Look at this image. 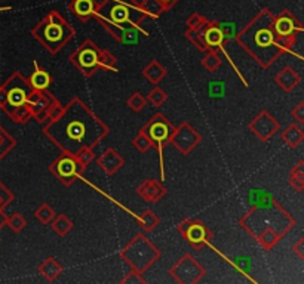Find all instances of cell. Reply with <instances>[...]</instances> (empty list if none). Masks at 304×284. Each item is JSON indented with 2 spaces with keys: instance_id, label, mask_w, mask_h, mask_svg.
<instances>
[{
  "instance_id": "ab89813d",
  "label": "cell",
  "mask_w": 304,
  "mask_h": 284,
  "mask_svg": "<svg viewBox=\"0 0 304 284\" xmlns=\"http://www.w3.org/2000/svg\"><path fill=\"white\" fill-rule=\"evenodd\" d=\"M224 92V86L223 83H212L211 88H209V95L212 98H220Z\"/></svg>"
},
{
  "instance_id": "5bb4252c",
  "label": "cell",
  "mask_w": 304,
  "mask_h": 284,
  "mask_svg": "<svg viewBox=\"0 0 304 284\" xmlns=\"http://www.w3.org/2000/svg\"><path fill=\"white\" fill-rule=\"evenodd\" d=\"M29 107L32 108L33 119L39 123L48 122V116L51 110L58 104V99L52 96L49 92L45 91H33V94L29 98Z\"/></svg>"
},
{
  "instance_id": "d6986e66",
  "label": "cell",
  "mask_w": 304,
  "mask_h": 284,
  "mask_svg": "<svg viewBox=\"0 0 304 284\" xmlns=\"http://www.w3.org/2000/svg\"><path fill=\"white\" fill-rule=\"evenodd\" d=\"M98 164L107 175H114L125 164V160L114 148H107L98 157Z\"/></svg>"
},
{
  "instance_id": "8992f818",
  "label": "cell",
  "mask_w": 304,
  "mask_h": 284,
  "mask_svg": "<svg viewBox=\"0 0 304 284\" xmlns=\"http://www.w3.org/2000/svg\"><path fill=\"white\" fill-rule=\"evenodd\" d=\"M116 57L110 52L100 49L92 40H85L70 55V63L83 73V76H92L98 68L113 70L116 67Z\"/></svg>"
},
{
  "instance_id": "836d02e7",
  "label": "cell",
  "mask_w": 304,
  "mask_h": 284,
  "mask_svg": "<svg viewBox=\"0 0 304 284\" xmlns=\"http://www.w3.org/2000/svg\"><path fill=\"white\" fill-rule=\"evenodd\" d=\"M75 158L77 160V163H79L80 169H82V170H85V169L91 164V161L95 158L94 148H85V150L79 151V153H77V156H75Z\"/></svg>"
},
{
  "instance_id": "e575fe53",
  "label": "cell",
  "mask_w": 304,
  "mask_h": 284,
  "mask_svg": "<svg viewBox=\"0 0 304 284\" xmlns=\"http://www.w3.org/2000/svg\"><path fill=\"white\" fill-rule=\"evenodd\" d=\"M126 104H128V107H129L132 111H141V110L147 105V99H146L140 92H135V94H132V95L128 98Z\"/></svg>"
},
{
  "instance_id": "74e56055",
  "label": "cell",
  "mask_w": 304,
  "mask_h": 284,
  "mask_svg": "<svg viewBox=\"0 0 304 284\" xmlns=\"http://www.w3.org/2000/svg\"><path fill=\"white\" fill-rule=\"evenodd\" d=\"M8 225H9L15 232H20V231H23V229L27 226V221H26L24 216L15 213V215H12L11 218H8Z\"/></svg>"
},
{
  "instance_id": "4fadbf2b",
  "label": "cell",
  "mask_w": 304,
  "mask_h": 284,
  "mask_svg": "<svg viewBox=\"0 0 304 284\" xmlns=\"http://www.w3.org/2000/svg\"><path fill=\"white\" fill-rule=\"evenodd\" d=\"M51 172L67 187H70L83 172L77 163V160L70 154H63L55 160V163L51 166Z\"/></svg>"
},
{
  "instance_id": "d590c367",
  "label": "cell",
  "mask_w": 304,
  "mask_h": 284,
  "mask_svg": "<svg viewBox=\"0 0 304 284\" xmlns=\"http://www.w3.org/2000/svg\"><path fill=\"white\" fill-rule=\"evenodd\" d=\"M186 24H187V29L190 30H203V27L208 24V20L200 14H191L187 18Z\"/></svg>"
},
{
  "instance_id": "cb8c5ba5",
  "label": "cell",
  "mask_w": 304,
  "mask_h": 284,
  "mask_svg": "<svg viewBox=\"0 0 304 284\" xmlns=\"http://www.w3.org/2000/svg\"><path fill=\"white\" fill-rule=\"evenodd\" d=\"M143 74H144V77H146L150 83L159 85V83L162 82V79H165V76H166V68H165L162 64H159L157 61H152V63L147 64V67L143 70Z\"/></svg>"
},
{
  "instance_id": "6da1fadb",
  "label": "cell",
  "mask_w": 304,
  "mask_h": 284,
  "mask_svg": "<svg viewBox=\"0 0 304 284\" xmlns=\"http://www.w3.org/2000/svg\"><path fill=\"white\" fill-rule=\"evenodd\" d=\"M43 132L57 147L75 157L85 148H95L107 136L109 127L79 98H75L57 119L48 122Z\"/></svg>"
},
{
  "instance_id": "7402d4cb",
  "label": "cell",
  "mask_w": 304,
  "mask_h": 284,
  "mask_svg": "<svg viewBox=\"0 0 304 284\" xmlns=\"http://www.w3.org/2000/svg\"><path fill=\"white\" fill-rule=\"evenodd\" d=\"M280 139H282V142H283L285 145H288L289 148H297V147L301 145L303 141H304V132H303V129H301L300 125H298V126H297V125H291V126H288V127L282 132Z\"/></svg>"
},
{
  "instance_id": "1f68e13d",
  "label": "cell",
  "mask_w": 304,
  "mask_h": 284,
  "mask_svg": "<svg viewBox=\"0 0 304 284\" xmlns=\"http://www.w3.org/2000/svg\"><path fill=\"white\" fill-rule=\"evenodd\" d=\"M35 216H36L38 221H40L42 223H49V222L52 221V218L55 216V210H54L49 204L43 203V204H40V206L36 209Z\"/></svg>"
},
{
  "instance_id": "83f0119b",
  "label": "cell",
  "mask_w": 304,
  "mask_h": 284,
  "mask_svg": "<svg viewBox=\"0 0 304 284\" xmlns=\"http://www.w3.org/2000/svg\"><path fill=\"white\" fill-rule=\"evenodd\" d=\"M141 6L144 12L147 14V17H152V18H159L165 12V8L160 3V0H143Z\"/></svg>"
},
{
  "instance_id": "e0dca14e",
  "label": "cell",
  "mask_w": 304,
  "mask_h": 284,
  "mask_svg": "<svg viewBox=\"0 0 304 284\" xmlns=\"http://www.w3.org/2000/svg\"><path fill=\"white\" fill-rule=\"evenodd\" d=\"M202 34H203V40H205L206 48L212 49V51L223 49V45L227 40L220 23H209L208 21V24L202 30Z\"/></svg>"
},
{
  "instance_id": "4dcf8cb0",
  "label": "cell",
  "mask_w": 304,
  "mask_h": 284,
  "mask_svg": "<svg viewBox=\"0 0 304 284\" xmlns=\"http://www.w3.org/2000/svg\"><path fill=\"white\" fill-rule=\"evenodd\" d=\"M166 99H168L166 92L162 91L159 86H156V88H154L153 91H150L149 95H147V102H150V104L154 105V107H162V105L166 102Z\"/></svg>"
},
{
  "instance_id": "4316f807",
  "label": "cell",
  "mask_w": 304,
  "mask_h": 284,
  "mask_svg": "<svg viewBox=\"0 0 304 284\" xmlns=\"http://www.w3.org/2000/svg\"><path fill=\"white\" fill-rule=\"evenodd\" d=\"M289 182L297 191H303L304 188V163L303 161H300L297 166L292 167Z\"/></svg>"
},
{
  "instance_id": "52a82bcc",
  "label": "cell",
  "mask_w": 304,
  "mask_h": 284,
  "mask_svg": "<svg viewBox=\"0 0 304 284\" xmlns=\"http://www.w3.org/2000/svg\"><path fill=\"white\" fill-rule=\"evenodd\" d=\"M120 256L135 272L143 274L160 259V252L146 235L138 234L125 246Z\"/></svg>"
},
{
  "instance_id": "7c38bea8",
  "label": "cell",
  "mask_w": 304,
  "mask_h": 284,
  "mask_svg": "<svg viewBox=\"0 0 304 284\" xmlns=\"http://www.w3.org/2000/svg\"><path fill=\"white\" fill-rule=\"evenodd\" d=\"M200 141H202V136L196 132V129H193L189 123L183 122L178 127L174 129L168 142L175 145L181 154L187 156L194 147L200 144Z\"/></svg>"
},
{
  "instance_id": "2e32d148",
  "label": "cell",
  "mask_w": 304,
  "mask_h": 284,
  "mask_svg": "<svg viewBox=\"0 0 304 284\" xmlns=\"http://www.w3.org/2000/svg\"><path fill=\"white\" fill-rule=\"evenodd\" d=\"M178 231L193 246H202L203 243H208L209 232H208L206 226L197 221H186V222L180 223Z\"/></svg>"
},
{
  "instance_id": "ee69618b",
  "label": "cell",
  "mask_w": 304,
  "mask_h": 284,
  "mask_svg": "<svg viewBox=\"0 0 304 284\" xmlns=\"http://www.w3.org/2000/svg\"><path fill=\"white\" fill-rule=\"evenodd\" d=\"M6 223H8V216L0 212V228H2L3 225H6Z\"/></svg>"
},
{
  "instance_id": "484cf974",
  "label": "cell",
  "mask_w": 304,
  "mask_h": 284,
  "mask_svg": "<svg viewBox=\"0 0 304 284\" xmlns=\"http://www.w3.org/2000/svg\"><path fill=\"white\" fill-rule=\"evenodd\" d=\"M49 223H51L52 231H54L55 234H58L60 237L67 235V234L73 229V222H72L66 215H55Z\"/></svg>"
},
{
  "instance_id": "3957f363",
  "label": "cell",
  "mask_w": 304,
  "mask_h": 284,
  "mask_svg": "<svg viewBox=\"0 0 304 284\" xmlns=\"http://www.w3.org/2000/svg\"><path fill=\"white\" fill-rule=\"evenodd\" d=\"M237 40L264 68L273 65L276 60L285 54L273 27V14L267 9H263L243 27Z\"/></svg>"
},
{
  "instance_id": "f546056e",
  "label": "cell",
  "mask_w": 304,
  "mask_h": 284,
  "mask_svg": "<svg viewBox=\"0 0 304 284\" xmlns=\"http://www.w3.org/2000/svg\"><path fill=\"white\" fill-rule=\"evenodd\" d=\"M202 64H203V67H205L208 71H217V70L221 67L223 60H221V57H220L215 51H211L208 55H205Z\"/></svg>"
},
{
  "instance_id": "5b68a950",
  "label": "cell",
  "mask_w": 304,
  "mask_h": 284,
  "mask_svg": "<svg viewBox=\"0 0 304 284\" xmlns=\"http://www.w3.org/2000/svg\"><path fill=\"white\" fill-rule=\"evenodd\" d=\"M101 24H116V26H131L141 29L140 26L147 18L143 6H128L116 0H104L97 3L95 15Z\"/></svg>"
},
{
  "instance_id": "ac0fdd59",
  "label": "cell",
  "mask_w": 304,
  "mask_h": 284,
  "mask_svg": "<svg viewBox=\"0 0 304 284\" xmlns=\"http://www.w3.org/2000/svg\"><path fill=\"white\" fill-rule=\"evenodd\" d=\"M137 192L149 203H157L159 200H162V197H165L166 194V188L159 182V181H153V179H146L141 182V185L137 188Z\"/></svg>"
},
{
  "instance_id": "d6a6232c",
  "label": "cell",
  "mask_w": 304,
  "mask_h": 284,
  "mask_svg": "<svg viewBox=\"0 0 304 284\" xmlns=\"http://www.w3.org/2000/svg\"><path fill=\"white\" fill-rule=\"evenodd\" d=\"M186 37H187L197 49H200V51H203V52L208 51V48H206V45H205V40H203L202 30H190V29H187Z\"/></svg>"
},
{
  "instance_id": "f1b7e54d",
  "label": "cell",
  "mask_w": 304,
  "mask_h": 284,
  "mask_svg": "<svg viewBox=\"0 0 304 284\" xmlns=\"http://www.w3.org/2000/svg\"><path fill=\"white\" fill-rule=\"evenodd\" d=\"M140 225L143 226L144 231H153L157 225H159V218L154 212L152 210H146L140 218H138Z\"/></svg>"
},
{
  "instance_id": "30bf717a",
  "label": "cell",
  "mask_w": 304,
  "mask_h": 284,
  "mask_svg": "<svg viewBox=\"0 0 304 284\" xmlns=\"http://www.w3.org/2000/svg\"><path fill=\"white\" fill-rule=\"evenodd\" d=\"M273 27H274V32H276L285 52H288L295 45L297 37L303 32L300 21L286 9L282 11L276 17L273 15Z\"/></svg>"
},
{
  "instance_id": "f35d334b",
  "label": "cell",
  "mask_w": 304,
  "mask_h": 284,
  "mask_svg": "<svg viewBox=\"0 0 304 284\" xmlns=\"http://www.w3.org/2000/svg\"><path fill=\"white\" fill-rule=\"evenodd\" d=\"M291 116H292V119L297 122V125L303 126V125H304V104L300 102L295 108H292Z\"/></svg>"
},
{
  "instance_id": "7bdbcfd3",
  "label": "cell",
  "mask_w": 304,
  "mask_h": 284,
  "mask_svg": "<svg viewBox=\"0 0 304 284\" xmlns=\"http://www.w3.org/2000/svg\"><path fill=\"white\" fill-rule=\"evenodd\" d=\"M178 2V0H160V3L163 5V8H165V11H168V9H171L175 3Z\"/></svg>"
},
{
  "instance_id": "ffe728a7",
  "label": "cell",
  "mask_w": 304,
  "mask_h": 284,
  "mask_svg": "<svg viewBox=\"0 0 304 284\" xmlns=\"http://www.w3.org/2000/svg\"><path fill=\"white\" fill-rule=\"evenodd\" d=\"M69 9L80 21H88L89 18H92L95 15L97 2L95 0H70Z\"/></svg>"
},
{
  "instance_id": "b9f144b4",
  "label": "cell",
  "mask_w": 304,
  "mask_h": 284,
  "mask_svg": "<svg viewBox=\"0 0 304 284\" xmlns=\"http://www.w3.org/2000/svg\"><path fill=\"white\" fill-rule=\"evenodd\" d=\"M303 244H304V241H303V238H300L298 243L294 246V250H295V253H297L300 257H304V253H303Z\"/></svg>"
},
{
  "instance_id": "8d00e7d4",
  "label": "cell",
  "mask_w": 304,
  "mask_h": 284,
  "mask_svg": "<svg viewBox=\"0 0 304 284\" xmlns=\"http://www.w3.org/2000/svg\"><path fill=\"white\" fill-rule=\"evenodd\" d=\"M134 147H135L140 153H147L149 150L153 148V142L150 141V138H149L144 132H140L138 136L134 139Z\"/></svg>"
},
{
  "instance_id": "9c48e42d",
  "label": "cell",
  "mask_w": 304,
  "mask_h": 284,
  "mask_svg": "<svg viewBox=\"0 0 304 284\" xmlns=\"http://www.w3.org/2000/svg\"><path fill=\"white\" fill-rule=\"evenodd\" d=\"M141 132H144L150 141L153 142V147L157 148V153L160 156V175H162V181L165 179V172H163V145L169 141L172 132H174V126L169 123V120L157 113L154 114L141 129Z\"/></svg>"
},
{
  "instance_id": "7a4b0ae2",
  "label": "cell",
  "mask_w": 304,
  "mask_h": 284,
  "mask_svg": "<svg viewBox=\"0 0 304 284\" xmlns=\"http://www.w3.org/2000/svg\"><path fill=\"white\" fill-rule=\"evenodd\" d=\"M249 203L251 210L242 216L240 225L266 250H270L294 226V219L263 189H251Z\"/></svg>"
},
{
  "instance_id": "60d3db41",
  "label": "cell",
  "mask_w": 304,
  "mask_h": 284,
  "mask_svg": "<svg viewBox=\"0 0 304 284\" xmlns=\"http://www.w3.org/2000/svg\"><path fill=\"white\" fill-rule=\"evenodd\" d=\"M143 281H144V280H143V278L140 277V274L135 272V271H134V272H129V274L122 280V283H143Z\"/></svg>"
},
{
  "instance_id": "277c9868",
  "label": "cell",
  "mask_w": 304,
  "mask_h": 284,
  "mask_svg": "<svg viewBox=\"0 0 304 284\" xmlns=\"http://www.w3.org/2000/svg\"><path fill=\"white\" fill-rule=\"evenodd\" d=\"M32 34L51 54H57L73 39L75 30L58 11H51L32 30Z\"/></svg>"
},
{
  "instance_id": "44dd1931",
  "label": "cell",
  "mask_w": 304,
  "mask_h": 284,
  "mask_svg": "<svg viewBox=\"0 0 304 284\" xmlns=\"http://www.w3.org/2000/svg\"><path fill=\"white\" fill-rule=\"evenodd\" d=\"M301 77L300 74L292 68V67H283L274 77L276 85L283 89L285 92H291L292 89H295L300 83Z\"/></svg>"
},
{
  "instance_id": "ba28073f",
  "label": "cell",
  "mask_w": 304,
  "mask_h": 284,
  "mask_svg": "<svg viewBox=\"0 0 304 284\" xmlns=\"http://www.w3.org/2000/svg\"><path fill=\"white\" fill-rule=\"evenodd\" d=\"M33 91L30 82L20 73H15L6 82L5 88L0 89V107H3L11 116L15 110L27 105Z\"/></svg>"
},
{
  "instance_id": "9a60e30c",
  "label": "cell",
  "mask_w": 304,
  "mask_h": 284,
  "mask_svg": "<svg viewBox=\"0 0 304 284\" xmlns=\"http://www.w3.org/2000/svg\"><path fill=\"white\" fill-rule=\"evenodd\" d=\"M279 122L266 110L260 111L249 123V130L263 142H267L279 132Z\"/></svg>"
},
{
  "instance_id": "603a6c76",
  "label": "cell",
  "mask_w": 304,
  "mask_h": 284,
  "mask_svg": "<svg viewBox=\"0 0 304 284\" xmlns=\"http://www.w3.org/2000/svg\"><path fill=\"white\" fill-rule=\"evenodd\" d=\"M39 272L43 278H46L48 281H54L55 278H58L63 272V265L55 259V257H48L46 260L42 262V265L39 266Z\"/></svg>"
},
{
  "instance_id": "d4e9b609",
  "label": "cell",
  "mask_w": 304,
  "mask_h": 284,
  "mask_svg": "<svg viewBox=\"0 0 304 284\" xmlns=\"http://www.w3.org/2000/svg\"><path fill=\"white\" fill-rule=\"evenodd\" d=\"M35 67H36V70H35V73L29 79L30 85L33 86L35 91H45V89H48V86L51 83L49 73H46L45 70H40L38 67V64H35Z\"/></svg>"
},
{
  "instance_id": "8fae6325",
  "label": "cell",
  "mask_w": 304,
  "mask_h": 284,
  "mask_svg": "<svg viewBox=\"0 0 304 284\" xmlns=\"http://www.w3.org/2000/svg\"><path fill=\"white\" fill-rule=\"evenodd\" d=\"M171 275L177 283L194 284L202 280L205 269L191 254H186L171 268Z\"/></svg>"
}]
</instances>
